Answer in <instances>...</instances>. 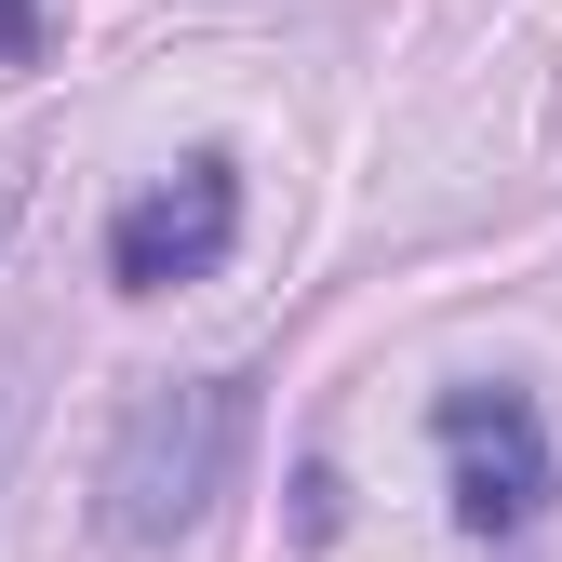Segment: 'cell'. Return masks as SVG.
Wrapping results in <instances>:
<instances>
[{"label": "cell", "mask_w": 562, "mask_h": 562, "mask_svg": "<svg viewBox=\"0 0 562 562\" xmlns=\"http://www.w3.org/2000/svg\"><path fill=\"white\" fill-rule=\"evenodd\" d=\"M241 456H255V375H161L94 456V522L121 549H175L241 496Z\"/></svg>", "instance_id": "6da1fadb"}, {"label": "cell", "mask_w": 562, "mask_h": 562, "mask_svg": "<svg viewBox=\"0 0 562 562\" xmlns=\"http://www.w3.org/2000/svg\"><path fill=\"white\" fill-rule=\"evenodd\" d=\"M429 442H442V496H456V522H469L482 549H509V536H536V522H549L562 456H549V415H536L509 375L442 389V402H429Z\"/></svg>", "instance_id": "7a4b0ae2"}, {"label": "cell", "mask_w": 562, "mask_h": 562, "mask_svg": "<svg viewBox=\"0 0 562 562\" xmlns=\"http://www.w3.org/2000/svg\"><path fill=\"white\" fill-rule=\"evenodd\" d=\"M241 255V161H175L161 188H134L108 215V281L121 295H188V281H215Z\"/></svg>", "instance_id": "3957f363"}, {"label": "cell", "mask_w": 562, "mask_h": 562, "mask_svg": "<svg viewBox=\"0 0 562 562\" xmlns=\"http://www.w3.org/2000/svg\"><path fill=\"white\" fill-rule=\"evenodd\" d=\"M27 362H41V348L0 335V482H14V442H27Z\"/></svg>", "instance_id": "277c9868"}, {"label": "cell", "mask_w": 562, "mask_h": 562, "mask_svg": "<svg viewBox=\"0 0 562 562\" xmlns=\"http://www.w3.org/2000/svg\"><path fill=\"white\" fill-rule=\"evenodd\" d=\"M0 54H14V67L41 54V0H0Z\"/></svg>", "instance_id": "5b68a950"}, {"label": "cell", "mask_w": 562, "mask_h": 562, "mask_svg": "<svg viewBox=\"0 0 562 562\" xmlns=\"http://www.w3.org/2000/svg\"><path fill=\"white\" fill-rule=\"evenodd\" d=\"M14 201H27V175H14V161H0V228H14Z\"/></svg>", "instance_id": "8992f818"}]
</instances>
